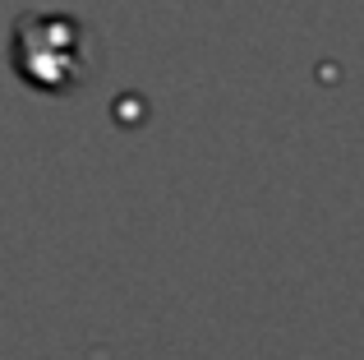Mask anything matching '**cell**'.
Returning <instances> with one entry per match:
<instances>
[{"label": "cell", "instance_id": "6da1fadb", "mask_svg": "<svg viewBox=\"0 0 364 360\" xmlns=\"http://www.w3.org/2000/svg\"><path fill=\"white\" fill-rule=\"evenodd\" d=\"M14 65L28 83L46 92H65L83 79V37L65 14H33L14 33Z\"/></svg>", "mask_w": 364, "mask_h": 360}]
</instances>
